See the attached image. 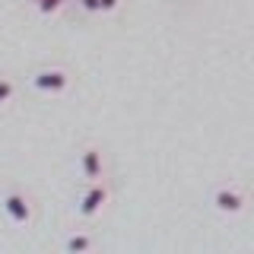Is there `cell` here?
I'll list each match as a JSON object with an SVG mask.
<instances>
[{"label": "cell", "instance_id": "1", "mask_svg": "<svg viewBox=\"0 0 254 254\" xmlns=\"http://www.w3.org/2000/svg\"><path fill=\"white\" fill-rule=\"evenodd\" d=\"M3 213L16 222V226H29L32 216H35V210H32V200L22 194V190H10V194L3 197Z\"/></svg>", "mask_w": 254, "mask_h": 254}, {"label": "cell", "instance_id": "2", "mask_svg": "<svg viewBox=\"0 0 254 254\" xmlns=\"http://www.w3.org/2000/svg\"><path fill=\"white\" fill-rule=\"evenodd\" d=\"M213 203H216L219 213H242L248 197H245L242 188H232V185H222L216 194H213Z\"/></svg>", "mask_w": 254, "mask_h": 254}, {"label": "cell", "instance_id": "3", "mask_svg": "<svg viewBox=\"0 0 254 254\" xmlns=\"http://www.w3.org/2000/svg\"><path fill=\"white\" fill-rule=\"evenodd\" d=\"M108 194L111 190H108L105 181H89V190H86L83 200H79V213H83V216H95V213L108 203Z\"/></svg>", "mask_w": 254, "mask_h": 254}, {"label": "cell", "instance_id": "4", "mask_svg": "<svg viewBox=\"0 0 254 254\" xmlns=\"http://www.w3.org/2000/svg\"><path fill=\"white\" fill-rule=\"evenodd\" d=\"M32 86L42 92H64L70 86V73L67 70H42L32 76Z\"/></svg>", "mask_w": 254, "mask_h": 254}, {"label": "cell", "instance_id": "5", "mask_svg": "<svg viewBox=\"0 0 254 254\" xmlns=\"http://www.w3.org/2000/svg\"><path fill=\"white\" fill-rule=\"evenodd\" d=\"M79 169H83V178L89 181H102V175H105V159L95 146H83V153H79Z\"/></svg>", "mask_w": 254, "mask_h": 254}, {"label": "cell", "instance_id": "6", "mask_svg": "<svg viewBox=\"0 0 254 254\" xmlns=\"http://www.w3.org/2000/svg\"><path fill=\"white\" fill-rule=\"evenodd\" d=\"M89 248H92V238H89V235H73V238H67V251H73V254L89 251Z\"/></svg>", "mask_w": 254, "mask_h": 254}, {"label": "cell", "instance_id": "7", "mask_svg": "<svg viewBox=\"0 0 254 254\" xmlns=\"http://www.w3.org/2000/svg\"><path fill=\"white\" fill-rule=\"evenodd\" d=\"M64 6H67V0H38V13L42 16H54V13H61Z\"/></svg>", "mask_w": 254, "mask_h": 254}, {"label": "cell", "instance_id": "8", "mask_svg": "<svg viewBox=\"0 0 254 254\" xmlns=\"http://www.w3.org/2000/svg\"><path fill=\"white\" fill-rule=\"evenodd\" d=\"M13 92H16V86H13V79H0V105H6V102L13 99Z\"/></svg>", "mask_w": 254, "mask_h": 254}, {"label": "cell", "instance_id": "9", "mask_svg": "<svg viewBox=\"0 0 254 254\" xmlns=\"http://www.w3.org/2000/svg\"><path fill=\"white\" fill-rule=\"evenodd\" d=\"M79 6L86 13H102V0H79Z\"/></svg>", "mask_w": 254, "mask_h": 254}, {"label": "cell", "instance_id": "10", "mask_svg": "<svg viewBox=\"0 0 254 254\" xmlns=\"http://www.w3.org/2000/svg\"><path fill=\"white\" fill-rule=\"evenodd\" d=\"M121 0H102V13H115Z\"/></svg>", "mask_w": 254, "mask_h": 254}, {"label": "cell", "instance_id": "11", "mask_svg": "<svg viewBox=\"0 0 254 254\" xmlns=\"http://www.w3.org/2000/svg\"><path fill=\"white\" fill-rule=\"evenodd\" d=\"M32 3H35V6H38V0H32Z\"/></svg>", "mask_w": 254, "mask_h": 254}]
</instances>
